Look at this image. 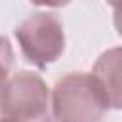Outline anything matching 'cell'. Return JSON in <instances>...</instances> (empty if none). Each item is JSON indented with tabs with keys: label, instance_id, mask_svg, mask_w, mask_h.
Wrapping results in <instances>:
<instances>
[{
	"label": "cell",
	"instance_id": "obj_1",
	"mask_svg": "<svg viewBox=\"0 0 122 122\" xmlns=\"http://www.w3.org/2000/svg\"><path fill=\"white\" fill-rule=\"evenodd\" d=\"M107 109V95L93 72L65 74L51 92V112L57 122H101Z\"/></svg>",
	"mask_w": 122,
	"mask_h": 122
},
{
	"label": "cell",
	"instance_id": "obj_2",
	"mask_svg": "<svg viewBox=\"0 0 122 122\" xmlns=\"http://www.w3.org/2000/svg\"><path fill=\"white\" fill-rule=\"evenodd\" d=\"M50 90L46 82L29 71L11 76L0 97L2 116L17 122H53Z\"/></svg>",
	"mask_w": 122,
	"mask_h": 122
},
{
	"label": "cell",
	"instance_id": "obj_3",
	"mask_svg": "<svg viewBox=\"0 0 122 122\" xmlns=\"http://www.w3.org/2000/svg\"><path fill=\"white\" fill-rule=\"evenodd\" d=\"M15 38L23 55L38 69H46L57 61L65 50L63 23L53 13L38 11L27 17L15 29Z\"/></svg>",
	"mask_w": 122,
	"mask_h": 122
},
{
	"label": "cell",
	"instance_id": "obj_4",
	"mask_svg": "<svg viewBox=\"0 0 122 122\" xmlns=\"http://www.w3.org/2000/svg\"><path fill=\"white\" fill-rule=\"evenodd\" d=\"M93 74L103 86L109 109L122 111V48H112L101 53L95 61Z\"/></svg>",
	"mask_w": 122,
	"mask_h": 122
},
{
	"label": "cell",
	"instance_id": "obj_5",
	"mask_svg": "<svg viewBox=\"0 0 122 122\" xmlns=\"http://www.w3.org/2000/svg\"><path fill=\"white\" fill-rule=\"evenodd\" d=\"M13 67V50L6 36H0V97L10 80V71Z\"/></svg>",
	"mask_w": 122,
	"mask_h": 122
},
{
	"label": "cell",
	"instance_id": "obj_6",
	"mask_svg": "<svg viewBox=\"0 0 122 122\" xmlns=\"http://www.w3.org/2000/svg\"><path fill=\"white\" fill-rule=\"evenodd\" d=\"M109 4L114 10V27H116L118 34L122 36V0H111Z\"/></svg>",
	"mask_w": 122,
	"mask_h": 122
},
{
	"label": "cell",
	"instance_id": "obj_7",
	"mask_svg": "<svg viewBox=\"0 0 122 122\" xmlns=\"http://www.w3.org/2000/svg\"><path fill=\"white\" fill-rule=\"evenodd\" d=\"M32 4L36 6H50V8H59V6H65L69 4L71 0H30Z\"/></svg>",
	"mask_w": 122,
	"mask_h": 122
},
{
	"label": "cell",
	"instance_id": "obj_8",
	"mask_svg": "<svg viewBox=\"0 0 122 122\" xmlns=\"http://www.w3.org/2000/svg\"><path fill=\"white\" fill-rule=\"evenodd\" d=\"M0 122H17V120H13L10 116H0Z\"/></svg>",
	"mask_w": 122,
	"mask_h": 122
},
{
	"label": "cell",
	"instance_id": "obj_9",
	"mask_svg": "<svg viewBox=\"0 0 122 122\" xmlns=\"http://www.w3.org/2000/svg\"><path fill=\"white\" fill-rule=\"evenodd\" d=\"M109 2H111V0H109Z\"/></svg>",
	"mask_w": 122,
	"mask_h": 122
}]
</instances>
